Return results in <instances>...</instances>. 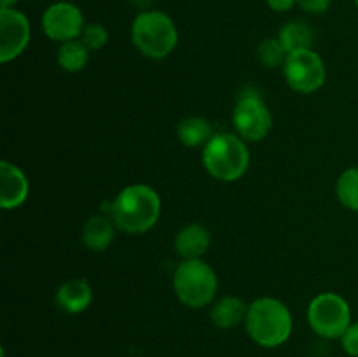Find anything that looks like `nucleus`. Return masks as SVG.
<instances>
[{
  "instance_id": "nucleus-1",
  "label": "nucleus",
  "mask_w": 358,
  "mask_h": 357,
  "mask_svg": "<svg viewBox=\"0 0 358 357\" xmlns=\"http://www.w3.org/2000/svg\"><path fill=\"white\" fill-rule=\"evenodd\" d=\"M161 216V200L147 184H131L121 189L112 202L110 217L115 227L129 234H142L156 226Z\"/></svg>"
},
{
  "instance_id": "nucleus-2",
  "label": "nucleus",
  "mask_w": 358,
  "mask_h": 357,
  "mask_svg": "<svg viewBox=\"0 0 358 357\" xmlns=\"http://www.w3.org/2000/svg\"><path fill=\"white\" fill-rule=\"evenodd\" d=\"M245 329L252 342L259 346L276 349L292 335V314L289 307L276 298H259L248 304Z\"/></svg>"
},
{
  "instance_id": "nucleus-3",
  "label": "nucleus",
  "mask_w": 358,
  "mask_h": 357,
  "mask_svg": "<svg viewBox=\"0 0 358 357\" xmlns=\"http://www.w3.org/2000/svg\"><path fill=\"white\" fill-rule=\"evenodd\" d=\"M247 140L238 133H215L203 147L201 161L215 181L234 182L245 175L250 164Z\"/></svg>"
},
{
  "instance_id": "nucleus-4",
  "label": "nucleus",
  "mask_w": 358,
  "mask_h": 357,
  "mask_svg": "<svg viewBox=\"0 0 358 357\" xmlns=\"http://www.w3.org/2000/svg\"><path fill=\"white\" fill-rule=\"evenodd\" d=\"M131 41L145 58L163 59L177 48L178 31L166 13L150 9L138 13L133 20Z\"/></svg>"
},
{
  "instance_id": "nucleus-5",
  "label": "nucleus",
  "mask_w": 358,
  "mask_h": 357,
  "mask_svg": "<svg viewBox=\"0 0 358 357\" xmlns=\"http://www.w3.org/2000/svg\"><path fill=\"white\" fill-rule=\"evenodd\" d=\"M219 280L212 266L203 259H182L173 273V290L189 308H205L215 300Z\"/></svg>"
},
{
  "instance_id": "nucleus-6",
  "label": "nucleus",
  "mask_w": 358,
  "mask_h": 357,
  "mask_svg": "<svg viewBox=\"0 0 358 357\" xmlns=\"http://www.w3.org/2000/svg\"><path fill=\"white\" fill-rule=\"evenodd\" d=\"M306 317L315 335L325 340H336L341 338L352 324V308L339 294L322 293L308 304Z\"/></svg>"
},
{
  "instance_id": "nucleus-7",
  "label": "nucleus",
  "mask_w": 358,
  "mask_h": 357,
  "mask_svg": "<svg viewBox=\"0 0 358 357\" xmlns=\"http://www.w3.org/2000/svg\"><path fill=\"white\" fill-rule=\"evenodd\" d=\"M233 126L247 142H261L269 135L273 115L266 102L254 88H247L236 98L233 111Z\"/></svg>"
},
{
  "instance_id": "nucleus-8",
  "label": "nucleus",
  "mask_w": 358,
  "mask_h": 357,
  "mask_svg": "<svg viewBox=\"0 0 358 357\" xmlns=\"http://www.w3.org/2000/svg\"><path fill=\"white\" fill-rule=\"evenodd\" d=\"M283 76L290 90L301 94H311L325 84V63L313 49L289 52L283 65Z\"/></svg>"
},
{
  "instance_id": "nucleus-9",
  "label": "nucleus",
  "mask_w": 358,
  "mask_h": 357,
  "mask_svg": "<svg viewBox=\"0 0 358 357\" xmlns=\"http://www.w3.org/2000/svg\"><path fill=\"white\" fill-rule=\"evenodd\" d=\"M84 27V14L76 4L56 2L51 4L42 14V30L51 41L69 42L80 38Z\"/></svg>"
},
{
  "instance_id": "nucleus-10",
  "label": "nucleus",
  "mask_w": 358,
  "mask_h": 357,
  "mask_svg": "<svg viewBox=\"0 0 358 357\" xmlns=\"http://www.w3.org/2000/svg\"><path fill=\"white\" fill-rule=\"evenodd\" d=\"M28 18L14 7L0 9V62L9 63L21 56L30 42Z\"/></svg>"
},
{
  "instance_id": "nucleus-11",
  "label": "nucleus",
  "mask_w": 358,
  "mask_h": 357,
  "mask_svg": "<svg viewBox=\"0 0 358 357\" xmlns=\"http://www.w3.org/2000/svg\"><path fill=\"white\" fill-rule=\"evenodd\" d=\"M30 182L21 168L3 160L0 163V206L13 210L23 205L28 198Z\"/></svg>"
},
{
  "instance_id": "nucleus-12",
  "label": "nucleus",
  "mask_w": 358,
  "mask_h": 357,
  "mask_svg": "<svg viewBox=\"0 0 358 357\" xmlns=\"http://www.w3.org/2000/svg\"><path fill=\"white\" fill-rule=\"evenodd\" d=\"M93 301V290L87 280L70 279L56 290V303L66 314H83Z\"/></svg>"
},
{
  "instance_id": "nucleus-13",
  "label": "nucleus",
  "mask_w": 358,
  "mask_h": 357,
  "mask_svg": "<svg viewBox=\"0 0 358 357\" xmlns=\"http://www.w3.org/2000/svg\"><path fill=\"white\" fill-rule=\"evenodd\" d=\"M210 231L203 224L191 223L182 227L175 237V252L182 259H201L210 247Z\"/></svg>"
},
{
  "instance_id": "nucleus-14",
  "label": "nucleus",
  "mask_w": 358,
  "mask_h": 357,
  "mask_svg": "<svg viewBox=\"0 0 358 357\" xmlns=\"http://www.w3.org/2000/svg\"><path fill=\"white\" fill-rule=\"evenodd\" d=\"M248 304L238 296H224L213 303L210 321L217 329H234L247 318Z\"/></svg>"
},
{
  "instance_id": "nucleus-15",
  "label": "nucleus",
  "mask_w": 358,
  "mask_h": 357,
  "mask_svg": "<svg viewBox=\"0 0 358 357\" xmlns=\"http://www.w3.org/2000/svg\"><path fill=\"white\" fill-rule=\"evenodd\" d=\"M115 234V224L112 217L98 216L90 217L83 227V241L90 251L93 252H103L110 247L114 241Z\"/></svg>"
},
{
  "instance_id": "nucleus-16",
  "label": "nucleus",
  "mask_w": 358,
  "mask_h": 357,
  "mask_svg": "<svg viewBox=\"0 0 358 357\" xmlns=\"http://www.w3.org/2000/svg\"><path fill=\"white\" fill-rule=\"evenodd\" d=\"M215 135L212 125L206 118L191 115L178 122L177 136L185 147H205Z\"/></svg>"
},
{
  "instance_id": "nucleus-17",
  "label": "nucleus",
  "mask_w": 358,
  "mask_h": 357,
  "mask_svg": "<svg viewBox=\"0 0 358 357\" xmlns=\"http://www.w3.org/2000/svg\"><path fill=\"white\" fill-rule=\"evenodd\" d=\"M278 38L287 52H294L303 51V49H311L315 41V34L310 24L304 23V21L294 20L280 28Z\"/></svg>"
},
{
  "instance_id": "nucleus-18",
  "label": "nucleus",
  "mask_w": 358,
  "mask_h": 357,
  "mask_svg": "<svg viewBox=\"0 0 358 357\" xmlns=\"http://www.w3.org/2000/svg\"><path fill=\"white\" fill-rule=\"evenodd\" d=\"M56 59H58V65L62 66L65 72H80V70L87 65V62H90V49H87L83 42L77 41V38L76 41L63 42L58 49Z\"/></svg>"
},
{
  "instance_id": "nucleus-19",
  "label": "nucleus",
  "mask_w": 358,
  "mask_h": 357,
  "mask_svg": "<svg viewBox=\"0 0 358 357\" xmlns=\"http://www.w3.org/2000/svg\"><path fill=\"white\" fill-rule=\"evenodd\" d=\"M336 195L345 209L358 212V167L348 168L339 175Z\"/></svg>"
},
{
  "instance_id": "nucleus-20",
  "label": "nucleus",
  "mask_w": 358,
  "mask_h": 357,
  "mask_svg": "<svg viewBox=\"0 0 358 357\" xmlns=\"http://www.w3.org/2000/svg\"><path fill=\"white\" fill-rule=\"evenodd\" d=\"M289 52L282 46L280 38H264L257 48V59L266 69H278L285 65Z\"/></svg>"
},
{
  "instance_id": "nucleus-21",
  "label": "nucleus",
  "mask_w": 358,
  "mask_h": 357,
  "mask_svg": "<svg viewBox=\"0 0 358 357\" xmlns=\"http://www.w3.org/2000/svg\"><path fill=\"white\" fill-rule=\"evenodd\" d=\"M80 42L86 46L90 51H100L108 42V30L101 23H86L83 34H80Z\"/></svg>"
},
{
  "instance_id": "nucleus-22",
  "label": "nucleus",
  "mask_w": 358,
  "mask_h": 357,
  "mask_svg": "<svg viewBox=\"0 0 358 357\" xmlns=\"http://www.w3.org/2000/svg\"><path fill=\"white\" fill-rule=\"evenodd\" d=\"M341 346L348 356L358 357V322H352L341 336Z\"/></svg>"
},
{
  "instance_id": "nucleus-23",
  "label": "nucleus",
  "mask_w": 358,
  "mask_h": 357,
  "mask_svg": "<svg viewBox=\"0 0 358 357\" xmlns=\"http://www.w3.org/2000/svg\"><path fill=\"white\" fill-rule=\"evenodd\" d=\"M332 0H297V6L310 14H324L331 7Z\"/></svg>"
},
{
  "instance_id": "nucleus-24",
  "label": "nucleus",
  "mask_w": 358,
  "mask_h": 357,
  "mask_svg": "<svg viewBox=\"0 0 358 357\" xmlns=\"http://www.w3.org/2000/svg\"><path fill=\"white\" fill-rule=\"evenodd\" d=\"M266 2H268L269 9L275 13H289L290 9H294L297 0H266Z\"/></svg>"
},
{
  "instance_id": "nucleus-25",
  "label": "nucleus",
  "mask_w": 358,
  "mask_h": 357,
  "mask_svg": "<svg viewBox=\"0 0 358 357\" xmlns=\"http://www.w3.org/2000/svg\"><path fill=\"white\" fill-rule=\"evenodd\" d=\"M129 2H131L133 6H135L136 9L140 10V13H143V10L152 9V6H154V2H156V0H129Z\"/></svg>"
},
{
  "instance_id": "nucleus-26",
  "label": "nucleus",
  "mask_w": 358,
  "mask_h": 357,
  "mask_svg": "<svg viewBox=\"0 0 358 357\" xmlns=\"http://www.w3.org/2000/svg\"><path fill=\"white\" fill-rule=\"evenodd\" d=\"M17 2L20 0H0V6H2V9H6V7H14Z\"/></svg>"
},
{
  "instance_id": "nucleus-27",
  "label": "nucleus",
  "mask_w": 358,
  "mask_h": 357,
  "mask_svg": "<svg viewBox=\"0 0 358 357\" xmlns=\"http://www.w3.org/2000/svg\"><path fill=\"white\" fill-rule=\"evenodd\" d=\"M355 4H357V7H358V0H355Z\"/></svg>"
}]
</instances>
